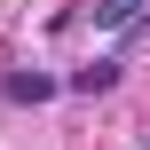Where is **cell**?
<instances>
[{
  "label": "cell",
  "mask_w": 150,
  "mask_h": 150,
  "mask_svg": "<svg viewBox=\"0 0 150 150\" xmlns=\"http://www.w3.org/2000/svg\"><path fill=\"white\" fill-rule=\"evenodd\" d=\"M71 87L79 95H111L119 87V63H87V71H71Z\"/></svg>",
  "instance_id": "obj_2"
},
{
  "label": "cell",
  "mask_w": 150,
  "mask_h": 150,
  "mask_svg": "<svg viewBox=\"0 0 150 150\" xmlns=\"http://www.w3.org/2000/svg\"><path fill=\"white\" fill-rule=\"evenodd\" d=\"M47 95H55L47 71H16V79H8V103H47Z\"/></svg>",
  "instance_id": "obj_1"
},
{
  "label": "cell",
  "mask_w": 150,
  "mask_h": 150,
  "mask_svg": "<svg viewBox=\"0 0 150 150\" xmlns=\"http://www.w3.org/2000/svg\"><path fill=\"white\" fill-rule=\"evenodd\" d=\"M142 0H95V24H134Z\"/></svg>",
  "instance_id": "obj_3"
}]
</instances>
